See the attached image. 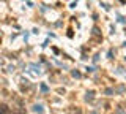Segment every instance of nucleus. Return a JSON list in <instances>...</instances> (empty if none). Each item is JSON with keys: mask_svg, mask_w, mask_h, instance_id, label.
<instances>
[{"mask_svg": "<svg viewBox=\"0 0 126 114\" xmlns=\"http://www.w3.org/2000/svg\"><path fill=\"white\" fill-rule=\"evenodd\" d=\"M33 113L43 114V106H41V105H35V106H33Z\"/></svg>", "mask_w": 126, "mask_h": 114, "instance_id": "1", "label": "nucleus"}, {"mask_svg": "<svg viewBox=\"0 0 126 114\" xmlns=\"http://www.w3.org/2000/svg\"><path fill=\"white\" fill-rule=\"evenodd\" d=\"M93 95H94V92H93V90L87 92V97H85V100H87V101H92V100H93Z\"/></svg>", "mask_w": 126, "mask_h": 114, "instance_id": "2", "label": "nucleus"}, {"mask_svg": "<svg viewBox=\"0 0 126 114\" xmlns=\"http://www.w3.org/2000/svg\"><path fill=\"white\" fill-rule=\"evenodd\" d=\"M73 76H74V78H80V73H79V71H76V70H74V71H73Z\"/></svg>", "mask_w": 126, "mask_h": 114, "instance_id": "3", "label": "nucleus"}, {"mask_svg": "<svg viewBox=\"0 0 126 114\" xmlns=\"http://www.w3.org/2000/svg\"><path fill=\"white\" fill-rule=\"evenodd\" d=\"M106 93H107V95H112L113 90H112V89H106Z\"/></svg>", "mask_w": 126, "mask_h": 114, "instance_id": "4", "label": "nucleus"}, {"mask_svg": "<svg viewBox=\"0 0 126 114\" xmlns=\"http://www.w3.org/2000/svg\"><path fill=\"white\" fill-rule=\"evenodd\" d=\"M117 90H118V92H120V93H121V92H125V86H120V87H118Z\"/></svg>", "mask_w": 126, "mask_h": 114, "instance_id": "5", "label": "nucleus"}, {"mask_svg": "<svg viewBox=\"0 0 126 114\" xmlns=\"http://www.w3.org/2000/svg\"><path fill=\"white\" fill-rule=\"evenodd\" d=\"M41 90H43V92H46V90H47V86L46 84H41Z\"/></svg>", "mask_w": 126, "mask_h": 114, "instance_id": "6", "label": "nucleus"}]
</instances>
